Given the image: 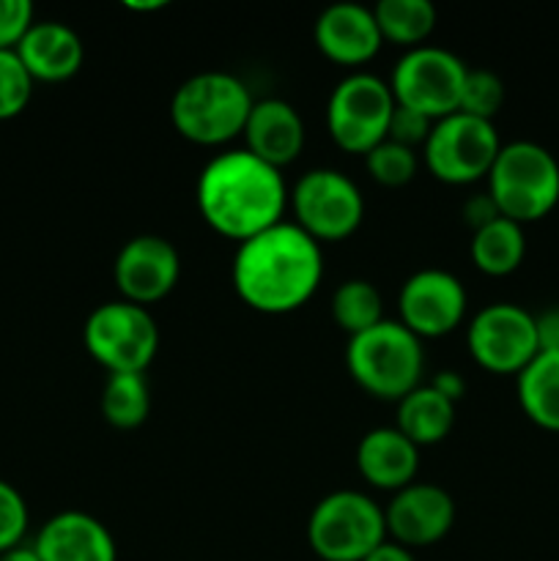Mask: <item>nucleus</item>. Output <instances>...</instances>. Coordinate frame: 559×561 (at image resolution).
<instances>
[{
  "mask_svg": "<svg viewBox=\"0 0 559 561\" xmlns=\"http://www.w3.org/2000/svg\"><path fill=\"white\" fill-rule=\"evenodd\" d=\"M233 290L250 310L288 316L316 296L323 279V250L296 222H277L236 247Z\"/></svg>",
  "mask_w": 559,
  "mask_h": 561,
  "instance_id": "nucleus-1",
  "label": "nucleus"
},
{
  "mask_svg": "<svg viewBox=\"0 0 559 561\" xmlns=\"http://www.w3.org/2000/svg\"><path fill=\"white\" fill-rule=\"evenodd\" d=\"M288 197L283 170L261 162L247 148L208 159L195 184L203 222L236 244L283 222Z\"/></svg>",
  "mask_w": 559,
  "mask_h": 561,
  "instance_id": "nucleus-2",
  "label": "nucleus"
},
{
  "mask_svg": "<svg viewBox=\"0 0 559 561\" xmlns=\"http://www.w3.org/2000/svg\"><path fill=\"white\" fill-rule=\"evenodd\" d=\"M255 104L250 88L228 71H201L175 88L170 124L195 146H225L244 135Z\"/></svg>",
  "mask_w": 559,
  "mask_h": 561,
  "instance_id": "nucleus-3",
  "label": "nucleus"
},
{
  "mask_svg": "<svg viewBox=\"0 0 559 561\" xmlns=\"http://www.w3.org/2000/svg\"><path fill=\"white\" fill-rule=\"evenodd\" d=\"M345 367L362 392L398 403L422 383L425 351L403 323L384 318L378 327L349 337Z\"/></svg>",
  "mask_w": 559,
  "mask_h": 561,
  "instance_id": "nucleus-4",
  "label": "nucleus"
},
{
  "mask_svg": "<svg viewBox=\"0 0 559 561\" xmlns=\"http://www.w3.org/2000/svg\"><path fill=\"white\" fill-rule=\"evenodd\" d=\"M486 181L499 214L518 225L548 217L559 203V162L540 142L502 146Z\"/></svg>",
  "mask_w": 559,
  "mask_h": 561,
  "instance_id": "nucleus-5",
  "label": "nucleus"
},
{
  "mask_svg": "<svg viewBox=\"0 0 559 561\" xmlns=\"http://www.w3.org/2000/svg\"><path fill=\"white\" fill-rule=\"evenodd\" d=\"M384 540V507L360 491L329 493L307 520V542L321 561H365Z\"/></svg>",
  "mask_w": 559,
  "mask_h": 561,
  "instance_id": "nucleus-6",
  "label": "nucleus"
},
{
  "mask_svg": "<svg viewBox=\"0 0 559 561\" xmlns=\"http://www.w3.org/2000/svg\"><path fill=\"white\" fill-rule=\"evenodd\" d=\"M88 354L110 373H146L159 351V329L146 307L107 301L88 316L82 327Z\"/></svg>",
  "mask_w": 559,
  "mask_h": 561,
  "instance_id": "nucleus-7",
  "label": "nucleus"
},
{
  "mask_svg": "<svg viewBox=\"0 0 559 561\" xmlns=\"http://www.w3.org/2000/svg\"><path fill=\"white\" fill-rule=\"evenodd\" d=\"M395 113V96L381 77L354 71L343 77L329 93L327 129L334 146L345 153H362L387 140L389 121Z\"/></svg>",
  "mask_w": 559,
  "mask_h": 561,
  "instance_id": "nucleus-8",
  "label": "nucleus"
},
{
  "mask_svg": "<svg viewBox=\"0 0 559 561\" xmlns=\"http://www.w3.org/2000/svg\"><path fill=\"white\" fill-rule=\"evenodd\" d=\"M502 151V140L491 121L453 113L436 121L422 146V162L442 184L469 186L488 179Z\"/></svg>",
  "mask_w": 559,
  "mask_h": 561,
  "instance_id": "nucleus-9",
  "label": "nucleus"
},
{
  "mask_svg": "<svg viewBox=\"0 0 559 561\" xmlns=\"http://www.w3.org/2000/svg\"><path fill=\"white\" fill-rule=\"evenodd\" d=\"M294 222L318 244L345 241L365 219V197L345 173L332 168L307 170L290 190Z\"/></svg>",
  "mask_w": 559,
  "mask_h": 561,
  "instance_id": "nucleus-10",
  "label": "nucleus"
},
{
  "mask_svg": "<svg viewBox=\"0 0 559 561\" xmlns=\"http://www.w3.org/2000/svg\"><path fill=\"white\" fill-rule=\"evenodd\" d=\"M466 66L449 49L422 44L406 49L389 80L395 104L409 107L414 113L427 115L431 121H442L458 113L460 88L466 80Z\"/></svg>",
  "mask_w": 559,
  "mask_h": 561,
  "instance_id": "nucleus-11",
  "label": "nucleus"
},
{
  "mask_svg": "<svg viewBox=\"0 0 559 561\" xmlns=\"http://www.w3.org/2000/svg\"><path fill=\"white\" fill-rule=\"evenodd\" d=\"M469 356L493 376H518L537 354V318L513 301H497L477 312L466 329Z\"/></svg>",
  "mask_w": 559,
  "mask_h": 561,
  "instance_id": "nucleus-12",
  "label": "nucleus"
},
{
  "mask_svg": "<svg viewBox=\"0 0 559 561\" xmlns=\"http://www.w3.org/2000/svg\"><path fill=\"white\" fill-rule=\"evenodd\" d=\"M466 288L444 268H420L411 274L398 294V321L420 340L447 337L466 316Z\"/></svg>",
  "mask_w": 559,
  "mask_h": 561,
  "instance_id": "nucleus-13",
  "label": "nucleus"
},
{
  "mask_svg": "<svg viewBox=\"0 0 559 561\" xmlns=\"http://www.w3.org/2000/svg\"><path fill=\"white\" fill-rule=\"evenodd\" d=\"M181 277L179 250L162 236H135L118 250L113 279L121 299L137 307L157 305L173 294Z\"/></svg>",
  "mask_w": 559,
  "mask_h": 561,
  "instance_id": "nucleus-14",
  "label": "nucleus"
},
{
  "mask_svg": "<svg viewBox=\"0 0 559 561\" xmlns=\"http://www.w3.org/2000/svg\"><path fill=\"white\" fill-rule=\"evenodd\" d=\"M387 537L403 548H427L442 542L455 526V502L444 488L431 482H411L392 493L384 507Z\"/></svg>",
  "mask_w": 559,
  "mask_h": 561,
  "instance_id": "nucleus-15",
  "label": "nucleus"
},
{
  "mask_svg": "<svg viewBox=\"0 0 559 561\" xmlns=\"http://www.w3.org/2000/svg\"><path fill=\"white\" fill-rule=\"evenodd\" d=\"M312 42L332 64L362 66L376 58L384 38L373 9L362 3H334L318 14Z\"/></svg>",
  "mask_w": 559,
  "mask_h": 561,
  "instance_id": "nucleus-16",
  "label": "nucleus"
},
{
  "mask_svg": "<svg viewBox=\"0 0 559 561\" xmlns=\"http://www.w3.org/2000/svg\"><path fill=\"white\" fill-rule=\"evenodd\" d=\"M33 548L42 561H118L107 526L80 510H66L44 520Z\"/></svg>",
  "mask_w": 559,
  "mask_h": 561,
  "instance_id": "nucleus-17",
  "label": "nucleus"
},
{
  "mask_svg": "<svg viewBox=\"0 0 559 561\" xmlns=\"http://www.w3.org/2000/svg\"><path fill=\"white\" fill-rule=\"evenodd\" d=\"M247 151L255 153L261 162L283 170L299 159L305 148V121L294 104L283 99H261L252 104L244 126Z\"/></svg>",
  "mask_w": 559,
  "mask_h": 561,
  "instance_id": "nucleus-18",
  "label": "nucleus"
},
{
  "mask_svg": "<svg viewBox=\"0 0 559 561\" xmlns=\"http://www.w3.org/2000/svg\"><path fill=\"white\" fill-rule=\"evenodd\" d=\"M356 471L367 485L398 493L417 482L420 447H414L398 427L367 431L356 444Z\"/></svg>",
  "mask_w": 559,
  "mask_h": 561,
  "instance_id": "nucleus-19",
  "label": "nucleus"
},
{
  "mask_svg": "<svg viewBox=\"0 0 559 561\" xmlns=\"http://www.w3.org/2000/svg\"><path fill=\"white\" fill-rule=\"evenodd\" d=\"M16 55L25 64L33 82H64L82 69L85 44L75 27L55 20L33 22L31 31L16 47Z\"/></svg>",
  "mask_w": 559,
  "mask_h": 561,
  "instance_id": "nucleus-20",
  "label": "nucleus"
},
{
  "mask_svg": "<svg viewBox=\"0 0 559 561\" xmlns=\"http://www.w3.org/2000/svg\"><path fill=\"white\" fill-rule=\"evenodd\" d=\"M515 392L532 425L559 433V351H540L515 376Z\"/></svg>",
  "mask_w": 559,
  "mask_h": 561,
  "instance_id": "nucleus-21",
  "label": "nucleus"
},
{
  "mask_svg": "<svg viewBox=\"0 0 559 561\" xmlns=\"http://www.w3.org/2000/svg\"><path fill=\"white\" fill-rule=\"evenodd\" d=\"M398 427L414 447L442 444L455 427V403L436 392L431 383H420L398 400Z\"/></svg>",
  "mask_w": 559,
  "mask_h": 561,
  "instance_id": "nucleus-22",
  "label": "nucleus"
},
{
  "mask_svg": "<svg viewBox=\"0 0 559 561\" xmlns=\"http://www.w3.org/2000/svg\"><path fill=\"white\" fill-rule=\"evenodd\" d=\"M469 257L477 272L488 277H507L518 272L526 257L524 225L499 217L486 228L475 230L469 241Z\"/></svg>",
  "mask_w": 559,
  "mask_h": 561,
  "instance_id": "nucleus-23",
  "label": "nucleus"
},
{
  "mask_svg": "<svg viewBox=\"0 0 559 561\" xmlns=\"http://www.w3.org/2000/svg\"><path fill=\"white\" fill-rule=\"evenodd\" d=\"M384 42L414 49L427 42L436 27V9L431 0H381L373 5Z\"/></svg>",
  "mask_w": 559,
  "mask_h": 561,
  "instance_id": "nucleus-24",
  "label": "nucleus"
},
{
  "mask_svg": "<svg viewBox=\"0 0 559 561\" xmlns=\"http://www.w3.org/2000/svg\"><path fill=\"white\" fill-rule=\"evenodd\" d=\"M151 389L142 373H115L102 389V416L118 431H135L148 420Z\"/></svg>",
  "mask_w": 559,
  "mask_h": 561,
  "instance_id": "nucleus-25",
  "label": "nucleus"
},
{
  "mask_svg": "<svg viewBox=\"0 0 559 561\" xmlns=\"http://www.w3.org/2000/svg\"><path fill=\"white\" fill-rule=\"evenodd\" d=\"M332 321L349 337L367 332L384 321V299L367 279H345L332 294Z\"/></svg>",
  "mask_w": 559,
  "mask_h": 561,
  "instance_id": "nucleus-26",
  "label": "nucleus"
},
{
  "mask_svg": "<svg viewBox=\"0 0 559 561\" xmlns=\"http://www.w3.org/2000/svg\"><path fill=\"white\" fill-rule=\"evenodd\" d=\"M365 168L367 175L376 184L387 186V190H398V186H406L414 181L417 168H420V157H417L414 148L384 140L373 151L365 153Z\"/></svg>",
  "mask_w": 559,
  "mask_h": 561,
  "instance_id": "nucleus-27",
  "label": "nucleus"
},
{
  "mask_svg": "<svg viewBox=\"0 0 559 561\" xmlns=\"http://www.w3.org/2000/svg\"><path fill=\"white\" fill-rule=\"evenodd\" d=\"M504 104V82L502 77L488 69H469L466 71L464 88H460L458 113L471 115V118L491 121Z\"/></svg>",
  "mask_w": 559,
  "mask_h": 561,
  "instance_id": "nucleus-28",
  "label": "nucleus"
},
{
  "mask_svg": "<svg viewBox=\"0 0 559 561\" xmlns=\"http://www.w3.org/2000/svg\"><path fill=\"white\" fill-rule=\"evenodd\" d=\"M33 77L16 49H0V121H11L27 107L33 96Z\"/></svg>",
  "mask_w": 559,
  "mask_h": 561,
  "instance_id": "nucleus-29",
  "label": "nucleus"
},
{
  "mask_svg": "<svg viewBox=\"0 0 559 561\" xmlns=\"http://www.w3.org/2000/svg\"><path fill=\"white\" fill-rule=\"evenodd\" d=\"M27 524H31V515H27L22 493L11 482L0 480V553L25 542Z\"/></svg>",
  "mask_w": 559,
  "mask_h": 561,
  "instance_id": "nucleus-30",
  "label": "nucleus"
},
{
  "mask_svg": "<svg viewBox=\"0 0 559 561\" xmlns=\"http://www.w3.org/2000/svg\"><path fill=\"white\" fill-rule=\"evenodd\" d=\"M433 124H436V121H431L427 115L414 113V110L395 104L392 121H389L387 140L400 142V146L414 148V151H417V148L425 146V140H427V135H431Z\"/></svg>",
  "mask_w": 559,
  "mask_h": 561,
  "instance_id": "nucleus-31",
  "label": "nucleus"
},
{
  "mask_svg": "<svg viewBox=\"0 0 559 561\" xmlns=\"http://www.w3.org/2000/svg\"><path fill=\"white\" fill-rule=\"evenodd\" d=\"M33 22V5L27 0H0V49L20 47Z\"/></svg>",
  "mask_w": 559,
  "mask_h": 561,
  "instance_id": "nucleus-32",
  "label": "nucleus"
},
{
  "mask_svg": "<svg viewBox=\"0 0 559 561\" xmlns=\"http://www.w3.org/2000/svg\"><path fill=\"white\" fill-rule=\"evenodd\" d=\"M499 217H502V214H499L497 203L491 201V195H488V192H482V195H475L466 201L464 219H466V225L471 228V233L480 228H486L488 222H493V219H499Z\"/></svg>",
  "mask_w": 559,
  "mask_h": 561,
  "instance_id": "nucleus-33",
  "label": "nucleus"
},
{
  "mask_svg": "<svg viewBox=\"0 0 559 561\" xmlns=\"http://www.w3.org/2000/svg\"><path fill=\"white\" fill-rule=\"evenodd\" d=\"M537 318V340L540 351H559V307H551Z\"/></svg>",
  "mask_w": 559,
  "mask_h": 561,
  "instance_id": "nucleus-34",
  "label": "nucleus"
},
{
  "mask_svg": "<svg viewBox=\"0 0 559 561\" xmlns=\"http://www.w3.org/2000/svg\"><path fill=\"white\" fill-rule=\"evenodd\" d=\"M431 387L436 389L442 398H447L449 403H458V400L466 394L464 376H460V373H455V370H438L436 376H433Z\"/></svg>",
  "mask_w": 559,
  "mask_h": 561,
  "instance_id": "nucleus-35",
  "label": "nucleus"
},
{
  "mask_svg": "<svg viewBox=\"0 0 559 561\" xmlns=\"http://www.w3.org/2000/svg\"><path fill=\"white\" fill-rule=\"evenodd\" d=\"M365 561H417V559L409 548L398 546V542H392V540H384L381 546H378Z\"/></svg>",
  "mask_w": 559,
  "mask_h": 561,
  "instance_id": "nucleus-36",
  "label": "nucleus"
},
{
  "mask_svg": "<svg viewBox=\"0 0 559 561\" xmlns=\"http://www.w3.org/2000/svg\"><path fill=\"white\" fill-rule=\"evenodd\" d=\"M0 561H42V559H38L36 548L25 546V542H22V546L11 548V551L0 553Z\"/></svg>",
  "mask_w": 559,
  "mask_h": 561,
  "instance_id": "nucleus-37",
  "label": "nucleus"
},
{
  "mask_svg": "<svg viewBox=\"0 0 559 561\" xmlns=\"http://www.w3.org/2000/svg\"><path fill=\"white\" fill-rule=\"evenodd\" d=\"M124 9H129V11H162V9H168V0H124Z\"/></svg>",
  "mask_w": 559,
  "mask_h": 561,
  "instance_id": "nucleus-38",
  "label": "nucleus"
}]
</instances>
